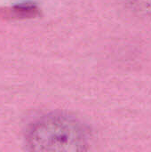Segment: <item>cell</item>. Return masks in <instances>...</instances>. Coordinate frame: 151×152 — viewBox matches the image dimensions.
<instances>
[{
    "instance_id": "3",
    "label": "cell",
    "mask_w": 151,
    "mask_h": 152,
    "mask_svg": "<svg viewBox=\"0 0 151 152\" xmlns=\"http://www.w3.org/2000/svg\"><path fill=\"white\" fill-rule=\"evenodd\" d=\"M133 7L138 12L151 15V0H130Z\"/></svg>"
},
{
    "instance_id": "2",
    "label": "cell",
    "mask_w": 151,
    "mask_h": 152,
    "mask_svg": "<svg viewBox=\"0 0 151 152\" xmlns=\"http://www.w3.org/2000/svg\"><path fill=\"white\" fill-rule=\"evenodd\" d=\"M12 9L17 14L22 17H34L40 12L38 6L34 2L31 1H27L18 4L14 5Z\"/></svg>"
},
{
    "instance_id": "1",
    "label": "cell",
    "mask_w": 151,
    "mask_h": 152,
    "mask_svg": "<svg viewBox=\"0 0 151 152\" xmlns=\"http://www.w3.org/2000/svg\"><path fill=\"white\" fill-rule=\"evenodd\" d=\"M90 142V131L85 123L64 112L39 118L26 134L29 152H86Z\"/></svg>"
}]
</instances>
